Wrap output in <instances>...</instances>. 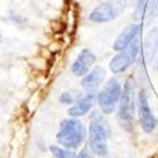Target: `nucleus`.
<instances>
[{"label":"nucleus","instance_id":"20e7f679","mask_svg":"<svg viewBox=\"0 0 158 158\" xmlns=\"http://www.w3.org/2000/svg\"><path fill=\"white\" fill-rule=\"evenodd\" d=\"M123 87L120 85V81L118 78L113 77L104 85V87L98 94V102L101 111L104 114H111L118 108L122 98Z\"/></svg>","mask_w":158,"mask_h":158},{"label":"nucleus","instance_id":"f8f14e48","mask_svg":"<svg viewBox=\"0 0 158 158\" xmlns=\"http://www.w3.org/2000/svg\"><path fill=\"white\" fill-rule=\"evenodd\" d=\"M49 151L52 152L53 158H76V154L72 152V149L61 148L57 146H51Z\"/></svg>","mask_w":158,"mask_h":158},{"label":"nucleus","instance_id":"0eeeda50","mask_svg":"<svg viewBox=\"0 0 158 158\" xmlns=\"http://www.w3.org/2000/svg\"><path fill=\"white\" fill-rule=\"evenodd\" d=\"M137 106H138V119L140 123V128L143 129L144 133L151 134L157 127V118L153 115L149 108L148 96L143 90H140L138 94Z\"/></svg>","mask_w":158,"mask_h":158},{"label":"nucleus","instance_id":"f257e3e1","mask_svg":"<svg viewBox=\"0 0 158 158\" xmlns=\"http://www.w3.org/2000/svg\"><path fill=\"white\" fill-rule=\"evenodd\" d=\"M135 113V82L133 77H128L123 86L122 98L118 105V120L123 129L133 131Z\"/></svg>","mask_w":158,"mask_h":158},{"label":"nucleus","instance_id":"ddd939ff","mask_svg":"<svg viewBox=\"0 0 158 158\" xmlns=\"http://www.w3.org/2000/svg\"><path fill=\"white\" fill-rule=\"evenodd\" d=\"M157 14H158V0H152L151 5L148 6V17H151V19H152Z\"/></svg>","mask_w":158,"mask_h":158},{"label":"nucleus","instance_id":"f03ea898","mask_svg":"<svg viewBox=\"0 0 158 158\" xmlns=\"http://www.w3.org/2000/svg\"><path fill=\"white\" fill-rule=\"evenodd\" d=\"M109 137H110V129L106 120L102 116L94 114L89 127V146L94 154L99 157L108 156Z\"/></svg>","mask_w":158,"mask_h":158},{"label":"nucleus","instance_id":"6e6552de","mask_svg":"<svg viewBox=\"0 0 158 158\" xmlns=\"http://www.w3.org/2000/svg\"><path fill=\"white\" fill-rule=\"evenodd\" d=\"M96 62V56L87 48H84L80 53H78L77 58L72 63L71 72L76 77H84L90 72V69L93 67Z\"/></svg>","mask_w":158,"mask_h":158},{"label":"nucleus","instance_id":"39448f33","mask_svg":"<svg viewBox=\"0 0 158 158\" xmlns=\"http://www.w3.org/2000/svg\"><path fill=\"white\" fill-rule=\"evenodd\" d=\"M125 0H106L90 13L89 19L94 23H109L125 10Z\"/></svg>","mask_w":158,"mask_h":158},{"label":"nucleus","instance_id":"9d476101","mask_svg":"<svg viewBox=\"0 0 158 158\" xmlns=\"http://www.w3.org/2000/svg\"><path fill=\"white\" fill-rule=\"evenodd\" d=\"M104 77H105V70L102 67H95L94 70H91L86 76H84L81 85L87 93L96 94V90H98L99 85L102 82Z\"/></svg>","mask_w":158,"mask_h":158},{"label":"nucleus","instance_id":"423d86ee","mask_svg":"<svg viewBox=\"0 0 158 158\" xmlns=\"http://www.w3.org/2000/svg\"><path fill=\"white\" fill-rule=\"evenodd\" d=\"M138 53H139V39L137 38L129 47H127L125 49H123L120 52H118L111 58V61L109 63L110 71L115 75L124 72L135 62Z\"/></svg>","mask_w":158,"mask_h":158},{"label":"nucleus","instance_id":"1a4fd4ad","mask_svg":"<svg viewBox=\"0 0 158 158\" xmlns=\"http://www.w3.org/2000/svg\"><path fill=\"white\" fill-rule=\"evenodd\" d=\"M140 29H142L140 24H130V25H128V27L120 33V35L116 38V41L114 42V44H113L114 51L120 52V51L125 49L127 47H129L137 39Z\"/></svg>","mask_w":158,"mask_h":158},{"label":"nucleus","instance_id":"7ed1b4c3","mask_svg":"<svg viewBox=\"0 0 158 158\" xmlns=\"http://www.w3.org/2000/svg\"><path fill=\"white\" fill-rule=\"evenodd\" d=\"M85 135L86 131L84 124L76 118H69V119L61 122L56 139L63 148L75 149L80 147V144H82Z\"/></svg>","mask_w":158,"mask_h":158},{"label":"nucleus","instance_id":"2eb2a0df","mask_svg":"<svg viewBox=\"0 0 158 158\" xmlns=\"http://www.w3.org/2000/svg\"><path fill=\"white\" fill-rule=\"evenodd\" d=\"M91 152H93V151H90L87 147H85V148H82L80 152L76 154V158H93Z\"/></svg>","mask_w":158,"mask_h":158},{"label":"nucleus","instance_id":"4468645a","mask_svg":"<svg viewBox=\"0 0 158 158\" xmlns=\"http://www.w3.org/2000/svg\"><path fill=\"white\" fill-rule=\"evenodd\" d=\"M60 102L64 104V105H71L73 102V96L71 93H63L60 96Z\"/></svg>","mask_w":158,"mask_h":158},{"label":"nucleus","instance_id":"dca6fc26","mask_svg":"<svg viewBox=\"0 0 158 158\" xmlns=\"http://www.w3.org/2000/svg\"><path fill=\"white\" fill-rule=\"evenodd\" d=\"M0 42H2V35H0Z\"/></svg>","mask_w":158,"mask_h":158},{"label":"nucleus","instance_id":"9b49d317","mask_svg":"<svg viewBox=\"0 0 158 158\" xmlns=\"http://www.w3.org/2000/svg\"><path fill=\"white\" fill-rule=\"evenodd\" d=\"M95 98V94L87 93L84 98H81L78 101H76L71 108H69L67 113L71 118H80L82 115H86L91 108H93V100Z\"/></svg>","mask_w":158,"mask_h":158}]
</instances>
